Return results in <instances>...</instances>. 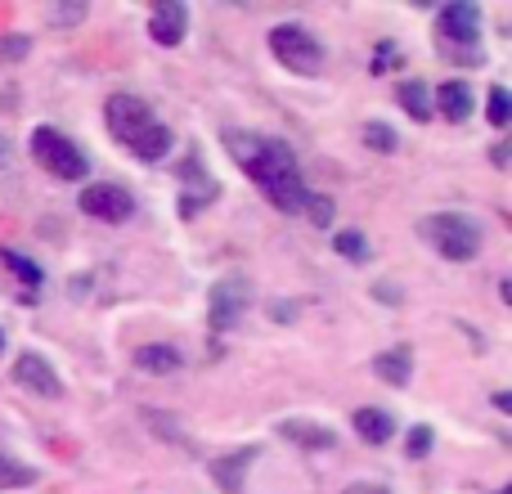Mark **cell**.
<instances>
[{"instance_id":"cell-15","label":"cell","mask_w":512,"mask_h":494,"mask_svg":"<svg viewBox=\"0 0 512 494\" xmlns=\"http://www.w3.org/2000/svg\"><path fill=\"white\" fill-rule=\"evenodd\" d=\"M279 432L288 436V441H297V445H310V450H328V445H333V432H328V427L301 423V418H288V423H279Z\"/></svg>"},{"instance_id":"cell-10","label":"cell","mask_w":512,"mask_h":494,"mask_svg":"<svg viewBox=\"0 0 512 494\" xmlns=\"http://www.w3.org/2000/svg\"><path fill=\"white\" fill-rule=\"evenodd\" d=\"M441 36L454 45H477L481 36V9L468 5V0H454V5L441 9Z\"/></svg>"},{"instance_id":"cell-23","label":"cell","mask_w":512,"mask_h":494,"mask_svg":"<svg viewBox=\"0 0 512 494\" xmlns=\"http://www.w3.org/2000/svg\"><path fill=\"white\" fill-rule=\"evenodd\" d=\"M337 252L351 256V261H364V256H369V243H364V234L346 230V234H337Z\"/></svg>"},{"instance_id":"cell-24","label":"cell","mask_w":512,"mask_h":494,"mask_svg":"<svg viewBox=\"0 0 512 494\" xmlns=\"http://www.w3.org/2000/svg\"><path fill=\"white\" fill-rule=\"evenodd\" d=\"M427 450H432V427H409V459H423Z\"/></svg>"},{"instance_id":"cell-4","label":"cell","mask_w":512,"mask_h":494,"mask_svg":"<svg viewBox=\"0 0 512 494\" xmlns=\"http://www.w3.org/2000/svg\"><path fill=\"white\" fill-rule=\"evenodd\" d=\"M423 234L445 261H472L481 252V225L463 212H436L423 221Z\"/></svg>"},{"instance_id":"cell-28","label":"cell","mask_w":512,"mask_h":494,"mask_svg":"<svg viewBox=\"0 0 512 494\" xmlns=\"http://www.w3.org/2000/svg\"><path fill=\"white\" fill-rule=\"evenodd\" d=\"M9 162H14V153H9V140L0 135V167H9Z\"/></svg>"},{"instance_id":"cell-25","label":"cell","mask_w":512,"mask_h":494,"mask_svg":"<svg viewBox=\"0 0 512 494\" xmlns=\"http://www.w3.org/2000/svg\"><path fill=\"white\" fill-rule=\"evenodd\" d=\"M54 23H81L86 18V5H63V9H50Z\"/></svg>"},{"instance_id":"cell-9","label":"cell","mask_w":512,"mask_h":494,"mask_svg":"<svg viewBox=\"0 0 512 494\" xmlns=\"http://www.w3.org/2000/svg\"><path fill=\"white\" fill-rule=\"evenodd\" d=\"M185 32H189V9L180 5V0H162V5H153V14H149V36L158 45H180L185 41Z\"/></svg>"},{"instance_id":"cell-8","label":"cell","mask_w":512,"mask_h":494,"mask_svg":"<svg viewBox=\"0 0 512 494\" xmlns=\"http://www.w3.org/2000/svg\"><path fill=\"white\" fill-rule=\"evenodd\" d=\"M14 378H18V387L36 391V396H45V400H59V396H63L59 373H54L50 364H45L41 355H32V351H23V355L14 360Z\"/></svg>"},{"instance_id":"cell-20","label":"cell","mask_w":512,"mask_h":494,"mask_svg":"<svg viewBox=\"0 0 512 494\" xmlns=\"http://www.w3.org/2000/svg\"><path fill=\"white\" fill-rule=\"evenodd\" d=\"M301 212H306L315 225H333V198H324V194H306V198H301Z\"/></svg>"},{"instance_id":"cell-18","label":"cell","mask_w":512,"mask_h":494,"mask_svg":"<svg viewBox=\"0 0 512 494\" xmlns=\"http://www.w3.org/2000/svg\"><path fill=\"white\" fill-rule=\"evenodd\" d=\"M32 481H36V468L14 463V459H0V490H18V486H32Z\"/></svg>"},{"instance_id":"cell-27","label":"cell","mask_w":512,"mask_h":494,"mask_svg":"<svg viewBox=\"0 0 512 494\" xmlns=\"http://www.w3.org/2000/svg\"><path fill=\"white\" fill-rule=\"evenodd\" d=\"M342 494H391L387 486H373V481H355V486H346Z\"/></svg>"},{"instance_id":"cell-6","label":"cell","mask_w":512,"mask_h":494,"mask_svg":"<svg viewBox=\"0 0 512 494\" xmlns=\"http://www.w3.org/2000/svg\"><path fill=\"white\" fill-rule=\"evenodd\" d=\"M248 301H252V288H248V279H243V274H230V279L216 283L212 301H207V319H212L216 333H230V328L243 319Z\"/></svg>"},{"instance_id":"cell-3","label":"cell","mask_w":512,"mask_h":494,"mask_svg":"<svg viewBox=\"0 0 512 494\" xmlns=\"http://www.w3.org/2000/svg\"><path fill=\"white\" fill-rule=\"evenodd\" d=\"M32 158L36 167H45L54 180H86L90 176V158L81 153V144H72L63 131L54 126H36L32 131Z\"/></svg>"},{"instance_id":"cell-11","label":"cell","mask_w":512,"mask_h":494,"mask_svg":"<svg viewBox=\"0 0 512 494\" xmlns=\"http://www.w3.org/2000/svg\"><path fill=\"white\" fill-rule=\"evenodd\" d=\"M252 463H256V450H252V445H248V450L225 454V459H216V463H212L216 486H221L225 494H239L243 481H248V468H252Z\"/></svg>"},{"instance_id":"cell-13","label":"cell","mask_w":512,"mask_h":494,"mask_svg":"<svg viewBox=\"0 0 512 494\" xmlns=\"http://www.w3.org/2000/svg\"><path fill=\"white\" fill-rule=\"evenodd\" d=\"M355 432L369 445H387L396 423H391V414H382V409H355Z\"/></svg>"},{"instance_id":"cell-21","label":"cell","mask_w":512,"mask_h":494,"mask_svg":"<svg viewBox=\"0 0 512 494\" xmlns=\"http://www.w3.org/2000/svg\"><path fill=\"white\" fill-rule=\"evenodd\" d=\"M5 265H9V270H14V274H18V279L27 283V288H41V270H36V265L27 261L23 252H5Z\"/></svg>"},{"instance_id":"cell-7","label":"cell","mask_w":512,"mask_h":494,"mask_svg":"<svg viewBox=\"0 0 512 494\" xmlns=\"http://www.w3.org/2000/svg\"><path fill=\"white\" fill-rule=\"evenodd\" d=\"M81 212L104 225H122L135 216V198H131V189H122V185H86L81 189Z\"/></svg>"},{"instance_id":"cell-16","label":"cell","mask_w":512,"mask_h":494,"mask_svg":"<svg viewBox=\"0 0 512 494\" xmlns=\"http://www.w3.org/2000/svg\"><path fill=\"white\" fill-rule=\"evenodd\" d=\"M135 364H140L144 373H176L185 360H180L176 346H140V351H135Z\"/></svg>"},{"instance_id":"cell-19","label":"cell","mask_w":512,"mask_h":494,"mask_svg":"<svg viewBox=\"0 0 512 494\" xmlns=\"http://www.w3.org/2000/svg\"><path fill=\"white\" fill-rule=\"evenodd\" d=\"M364 144H369L373 153H396V131H391V126H382V122H369L364 126Z\"/></svg>"},{"instance_id":"cell-17","label":"cell","mask_w":512,"mask_h":494,"mask_svg":"<svg viewBox=\"0 0 512 494\" xmlns=\"http://www.w3.org/2000/svg\"><path fill=\"white\" fill-rule=\"evenodd\" d=\"M400 104H405V113L414 117V122H432V90L423 86V81H405L400 86Z\"/></svg>"},{"instance_id":"cell-12","label":"cell","mask_w":512,"mask_h":494,"mask_svg":"<svg viewBox=\"0 0 512 494\" xmlns=\"http://www.w3.org/2000/svg\"><path fill=\"white\" fill-rule=\"evenodd\" d=\"M432 108H441L450 122H468L472 117V90L463 86V81H445V86L432 95Z\"/></svg>"},{"instance_id":"cell-1","label":"cell","mask_w":512,"mask_h":494,"mask_svg":"<svg viewBox=\"0 0 512 494\" xmlns=\"http://www.w3.org/2000/svg\"><path fill=\"white\" fill-rule=\"evenodd\" d=\"M230 153L243 162V171L261 185V194L270 198L279 212H301V198H306V185H301V167L297 153L283 140H270V135H230Z\"/></svg>"},{"instance_id":"cell-26","label":"cell","mask_w":512,"mask_h":494,"mask_svg":"<svg viewBox=\"0 0 512 494\" xmlns=\"http://www.w3.org/2000/svg\"><path fill=\"white\" fill-rule=\"evenodd\" d=\"M0 54H5V59H23V54H27V41H23V36H14V41L5 36V41H0Z\"/></svg>"},{"instance_id":"cell-29","label":"cell","mask_w":512,"mask_h":494,"mask_svg":"<svg viewBox=\"0 0 512 494\" xmlns=\"http://www.w3.org/2000/svg\"><path fill=\"white\" fill-rule=\"evenodd\" d=\"M0 346H5V337H0Z\"/></svg>"},{"instance_id":"cell-14","label":"cell","mask_w":512,"mask_h":494,"mask_svg":"<svg viewBox=\"0 0 512 494\" xmlns=\"http://www.w3.org/2000/svg\"><path fill=\"white\" fill-rule=\"evenodd\" d=\"M373 373H378L387 387H405L409 378H414V364H409V351H387L373 360Z\"/></svg>"},{"instance_id":"cell-22","label":"cell","mask_w":512,"mask_h":494,"mask_svg":"<svg viewBox=\"0 0 512 494\" xmlns=\"http://www.w3.org/2000/svg\"><path fill=\"white\" fill-rule=\"evenodd\" d=\"M508 117H512L508 90H504V86H490V122H495V126H508Z\"/></svg>"},{"instance_id":"cell-2","label":"cell","mask_w":512,"mask_h":494,"mask_svg":"<svg viewBox=\"0 0 512 494\" xmlns=\"http://www.w3.org/2000/svg\"><path fill=\"white\" fill-rule=\"evenodd\" d=\"M104 122L113 131V140L126 144L140 162H162L171 153V144H176L171 131L153 117V108L140 95H113L104 104Z\"/></svg>"},{"instance_id":"cell-5","label":"cell","mask_w":512,"mask_h":494,"mask_svg":"<svg viewBox=\"0 0 512 494\" xmlns=\"http://www.w3.org/2000/svg\"><path fill=\"white\" fill-rule=\"evenodd\" d=\"M270 54L283 63L288 72H301V77H315L324 68V45L297 23H279L270 32Z\"/></svg>"}]
</instances>
